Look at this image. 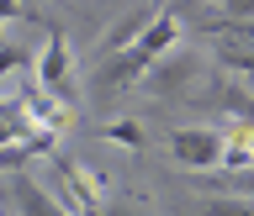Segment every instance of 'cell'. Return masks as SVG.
<instances>
[{"label": "cell", "mask_w": 254, "mask_h": 216, "mask_svg": "<svg viewBox=\"0 0 254 216\" xmlns=\"http://www.w3.org/2000/svg\"><path fill=\"white\" fill-rule=\"evenodd\" d=\"M5 43H11V37H5V27H0V47H5Z\"/></svg>", "instance_id": "obj_13"}, {"label": "cell", "mask_w": 254, "mask_h": 216, "mask_svg": "<svg viewBox=\"0 0 254 216\" xmlns=\"http://www.w3.org/2000/svg\"><path fill=\"white\" fill-rule=\"evenodd\" d=\"M101 137H106V142H117V148H132V153H138L143 142H148V132H143V127L132 122V116H122V122L101 127Z\"/></svg>", "instance_id": "obj_10"}, {"label": "cell", "mask_w": 254, "mask_h": 216, "mask_svg": "<svg viewBox=\"0 0 254 216\" xmlns=\"http://www.w3.org/2000/svg\"><path fill=\"white\" fill-rule=\"evenodd\" d=\"M32 85L48 95V100H59L64 111H74L79 100V85H74V53H69V37H64L59 21H48V43L32 63Z\"/></svg>", "instance_id": "obj_1"}, {"label": "cell", "mask_w": 254, "mask_h": 216, "mask_svg": "<svg viewBox=\"0 0 254 216\" xmlns=\"http://www.w3.org/2000/svg\"><path fill=\"white\" fill-rule=\"evenodd\" d=\"M212 37H217L222 69L254 74V21H222V16H212Z\"/></svg>", "instance_id": "obj_4"}, {"label": "cell", "mask_w": 254, "mask_h": 216, "mask_svg": "<svg viewBox=\"0 0 254 216\" xmlns=\"http://www.w3.org/2000/svg\"><path fill=\"white\" fill-rule=\"evenodd\" d=\"M11 201H16V216H69L32 174H11Z\"/></svg>", "instance_id": "obj_7"}, {"label": "cell", "mask_w": 254, "mask_h": 216, "mask_svg": "<svg viewBox=\"0 0 254 216\" xmlns=\"http://www.w3.org/2000/svg\"><path fill=\"white\" fill-rule=\"evenodd\" d=\"M249 127H254V122H249Z\"/></svg>", "instance_id": "obj_14"}, {"label": "cell", "mask_w": 254, "mask_h": 216, "mask_svg": "<svg viewBox=\"0 0 254 216\" xmlns=\"http://www.w3.org/2000/svg\"><path fill=\"white\" fill-rule=\"evenodd\" d=\"M143 74H148V63H143L132 47L117 53V58H106V63H95V100H117V95H127Z\"/></svg>", "instance_id": "obj_5"}, {"label": "cell", "mask_w": 254, "mask_h": 216, "mask_svg": "<svg viewBox=\"0 0 254 216\" xmlns=\"http://www.w3.org/2000/svg\"><path fill=\"white\" fill-rule=\"evenodd\" d=\"M27 69H32V53L21 43H5V47H0V79H5V74H27Z\"/></svg>", "instance_id": "obj_12"}, {"label": "cell", "mask_w": 254, "mask_h": 216, "mask_svg": "<svg viewBox=\"0 0 254 216\" xmlns=\"http://www.w3.org/2000/svg\"><path fill=\"white\" fill-rule=\"evenodd\" d=\"M170 153H175L180 169H196V174L217 169L222 164V127H175L170 132Z\"/></svg>", "instance_id": "obj_3"}, {"label": "cell", "mask_w": 254, "mask_h": 216, "mask_svg": "<svg viewBox=\"0 0 254 216\" xmlns=\"http://www.w3.org/2000/svg\"><path fill=\"white\" fill-rule=\"evenodd\" d=\"M217 169H233V174L254 169V127L249 122H228L222 127V164Z\"/></svg>", "instance_id": "obj_8"}, {"label": "cell", "mask_w": 254, "mask_h": 216, "mask_svg": "<svg viewBox=\"0 0 254 216\" xmlns=\"http://www.w3.org/2000/svg\"><path fill=\"white\" fill-rule=\"evenodd\" d=\"M148 21H154V11H148V5H138V11H122V16L106 27V37L95 43V63H106V58H117V53H127V47H132L143 32H148Z\"/></svg>", "instance_id": "obj_6"}, {"label": "cell", "mask_w": 254, "mask_h": 216, "mask_svg": "<svg viewBox=\"0 0 254 216\" xmlns=\"http://www.w3.org/2000/svg\"><path fill=\"white\" fill-rule=\"evenodd\" d=\"M48 164H53V179H59V195H53V201H59L64 211L69 216H101V195H106L101 174L85 169V164L69 158V153H48Z\"/></svg>", "instance_id": "obj_2"}, {"label": "cell", "mask_w": 254, "mask_h": 216, "mask_svg": "<svg viewBox=\"0 0 254 216\" xmlns=\"http://www.w3.org/2000/svg\"><path fill=\"white\" fill-rule=\"evenodd\" d=\"M190 74H196V63H190L186 53H164V58H159L154 69L143 74V79H148V85H154L159 95H170V90H180V85H186Z\"/></svg>", "instance_id": "obj_9"}, {"label": "cell", "mask_w": 254, "mask_h": 216, "mask_svg": "<svg viewBox=\"0 0 254 216\" xmlns=\"http://www.w3.org/2000/svg\"><path fill=\"white\" fill-rule=\"evenodd\" d=\"M206 216H254V201H244V195H217V201L201 206Z\"/></svg>", "instance_id": "obj_11"}]
</instances>
